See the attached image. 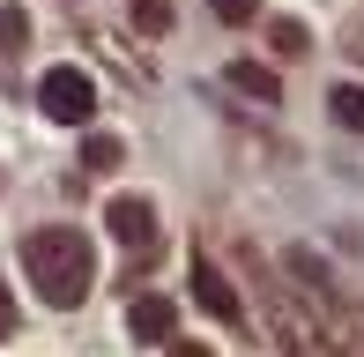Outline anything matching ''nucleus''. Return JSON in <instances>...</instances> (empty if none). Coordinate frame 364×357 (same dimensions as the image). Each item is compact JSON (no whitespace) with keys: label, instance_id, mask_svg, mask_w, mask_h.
<instances>
[{"label":"nucleus","instance_id":"obj_1","mask_svg":"<svg viewBox=\"0 0 364 357\" xmlns=\"http://www.w3.org/2000/svg\"><path fill=\"white\" fill-rule=\"evenodd\" d=\"M23 268H30V283H38V298L45 305H82L90 298V238L68 231V223H53V231H30L23 238Z\"/></svg>","mask_w":364,"mask_h":357},{"label":"nucleus","instance_id":"obj_2","mask_svg":"<svg viewBox=\"0 0 364 357\" xmlns=\"http://www.w3.org/2000/svg\"><path fill=\"white\" fill-rule=\"evenodd\" d=\"M38 105L53 112V119H68V127H82L97 112V90H90V75H75V68H53L38 82Z\"/></svg>","mask_w":364,"mask_h":357},{"label":"nucleus","instance_id":"obj_3","mask_svg":"<svg viewBox=\"0 0 364 357\" xmlns=\"http://www.w3.org/2000/svg\"><path fill=\"white\" fill-rule=\"evenodd\" d=\"M105 223H112V238H119V246H134V253H149V261H156V216H149V201H134V193H119V201L105 208Z\"/></svg>","mask_w":364,"mask_h":357},{"label":"nucleus","instance_id":"obj_4","mask_svg":"<svg viewBox=\"0 0 364 357\" xmlns=\"http://www.w3.org/2000/svg\"><path fill=\"white\" fill-rule=\"evenodd\" d=\"M193 298H201V305H208V313H216V320H230V328H238V320H245L238 290H230V283H223V275L208 268V261H193Z\"/></svg>","mask_w":364,"mask_h":357},{"label":"nucleus","instance_id":"obj_5","mask_svg":"<svg viewBox=\"0 0 364 357\" xmlns=\"http://www.w3.org/2000/svg\"><path fill=\"white\" fill-rule=\"evenodd\" d=\"M127 328H134L141 343H171L178 313H171V298H134V313H127Z\"/></svg>","mask_w":364,"mask_h":357},{"label":"nucleus","instance_id":"obj_6","mask_svg":"<svg viewBox=\"0 0 364 357\" xmlns=\"http://www.w3.org/2000/svg\"><path fill=\"white\" fill-rule=\"evenodd\" d=\"M230 90L260 97V105H275V97H283V82H275V68H260V60H230Z\"/></svg>","mask_w":364,"mask_h":357},{"label":"nucleus","instance_id":"obj_7","mask_svg":"<svg viewBox=\"0 0 364 357\" xmlns=\"http://www.w3.org/2000/svg\"><path fill=\"white\" fill-rule=\"evenodd\" d=\"M275 328H283V350H290V357H335V350H327V343H312V335L297 328L290 313H275Z\"/></svg>","mask_w":364,"mask_h":357},{"label":"nucleus","instance_id":"obj_8","mask_svg":"<svg viewBox=\"0 0 364 357\" xmlns=\"http://www.w3.org/2000/svg\"><path fill=\"white\" fill-rule=\"evenodd\" d=\"M30 45V15L23 8H0V53H23Z\"/></svg>","mask_w":364,"mask_h":357},{"label":"nucleus","instance_id":"obj_9","mask_svg":"<svg viewBox=\"0 0 364 357\" xmlns=\"http://www.w3.org/2000/svg\"><path fill=\"white\" fill-rule=\"evenodd\" d=\"M119 142H112V134H90V142H82V164H90V171H112V164H119Z\"/></svg>","mask_w":364,"mask_h":357},{"label":"nucleus","instance_id":"obj_10","mask_svg":"<svg viewBox=\"0 0 364 357\" xmlns=\"http://www.w3.org/2000/svg\"><path fill=\"white\" fill-rule=\"evenodd\" d=\"M268 45H275V53H290V60H297V53H305L312 38H305V23H268Z\"/></svg>","mask_w":364,"mask_h":357},{"label":"nucleus","instance_id":"obj_11","mask_svg":"<svg viewBox=\"0 0 364 357\" xmlns=\"http://www.w3.org/2000/svg\"><path fill=\"white\" fill-rule=\"evenodd\" d=\"M335 119H342V127H364V90H357V82L335 90Z\"/></svg>","mask_w":364,"mask_h":357},{"label":"nucleus","instance_id":"obj_12","mask_svg":"<svg viewBox=\"0 0 364 357\" xmlns=\"http://www.w3.org/2000/svg\"><path fill=\"white\" fill-rule=\"evenodd\" d=\"M134 23L149 38H164V30H171V8H164V0H134Z\"/></svg>","mask_w":364,"mask_h":357},{"label":"nucleus","instance_id":"obj_13","mask_svg":"<svg viewBox=\"0 0 364 357\" xmlns=\"http://www.w3.org/2000/svg\"><path fill=\"white\" fill-rule=\"evenodd\" d=\"M216 15H223V23H253L260 0H216Z\"/></svg>","mask_w":364,"mask_h":357},{"label":"nucleus","instance_id":"obj_14","mask_svg":"<svg viewBox=\"0 0 364 357\" xmlns=\"http://www.w3.org/2000/svg\"><path fill=\"white\" fill-rule=\"evenodd\" d=\"M342 53L364 60V15H350V30H342Z\"/></svg>","mask_w":364,"mask_h":357},{"label":"nucleus","instance_id":"obj_15","mask_svg":"<svg viewBox=\"0 0 364 357\" xmlns=\"http://www.w3.org/2000/svg\"><path fill=\"white\" fill-rule=\"evenodd\" d=\"M0 335H15V298H8V283H0Z\"/></svg>","mask_w":364,"mask_h":357},{"label":"nucleus","instance_id":"obj_16","mask_svg":"<svg viewBox=\"0 0 364 357\" xmlns=\"http://www.w3.org/2000/svg\"><path fill=\"white\" fill-rule=\"evenodd\" d=\"M171 357H208V350L201 343H171Z\"/></svg>","mask_w":364,"mask_h":357}]
</instances>
